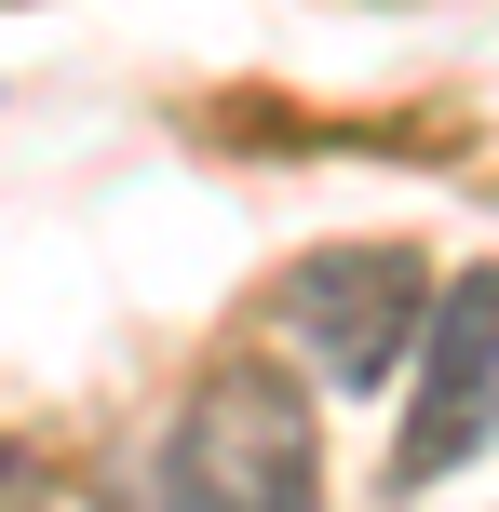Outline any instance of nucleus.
Segmentation results:
<instances>
[{
    "label": "nucleus",
    "instance_id": "obj_1",
    "mask_svg": "<svg viewBox=\"0 0 499 512\" xmlns=\"http://www.w3.org/2000/svg\"><path fill=\"white\" fill-rule=\"evenodd\" d=\"M162 512H324V432H311V391L284 364H216L203 391L176 405L149 472Z\"/></svg>",
    "mask_w": 499,
    "mask_h": 512
},
{
    "label": "nucleus",
    "instance_id": "obj_2",
    "mask_svg": "<svg viewBox=\"0 0 499 512\" xmlns=\"http://www.w3.org/2000/svg\"><path fill=\"white\" fill-rule=\"evenodd\" d=\"M419 324H432V270L405 243H324L284 270V337L311 351L324 391H378L419 351Z\"/></svg>",
    "mask_w": 499,
    "mask_h": 512
},
{
    "label": "nucleus",
    "instance_id": "obj_3",
    "mask_svg": "<svg viewBox=\"0 0 499 512\" xmlns=\"http://www.w3.org/2000/svg\"><path fill=\"white\" fill-rule=\"evenodd\" d=\"M499 445V270L432 283V324H419V391H405V445L392 472L405 486H446L459 459Z\"/></svg>",
    "mask_w": 499,
    "mask_h": 512
}]
</instances>
